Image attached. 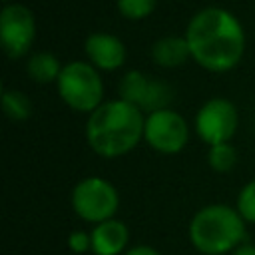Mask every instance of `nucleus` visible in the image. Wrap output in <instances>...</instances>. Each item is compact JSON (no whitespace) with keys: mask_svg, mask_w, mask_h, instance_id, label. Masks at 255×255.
I'll return each instance as SVG.
<instances>
[{"mask_svg":"<svg viewBox=\"0 0 255 255\" xmlns=\"http://www.w3.org/2000/svg\"><path fill=\"white\" fill-rule=\"evenodd\" d=\"M143 112L118 98L96 108L86 122V139L102 157H120L131 151L143 137Z\"/></svg>","mask_w":255,"mask_h":255,"instance_id":"2","label":"nucleus"},{"mask_svg":"<svg viewBox=\"0 0 255 255\" xmlns=\"http://www.w3.org/2000/svg\"><path fill=\"white\" fill-rule=\"evenodd\" d=\"M124 255H159V251L149 245H135V247L128 249Z\"/></svg>","mask_w":255,"mask_h":255,"instance_id":"19","label":"nucleus"},{"mask_svg":"<svg viewBox=\"0 0 255 255\" xmlns=\"http://www.w3.org/2000/svg\"><path fill=\"white\" fill-rule=\"evenodd\" d=\"M245 237V219L237 207L213 203L201 207L189 223V239L203 255H223L235 251Z\"/></svg>","mask_w":255,"mask_h":255,"instance_id":"3","label":"nucleus"},{"mask_svg":"<svg viewBox=\"0 0 255 255\" xmlns=\"http://www.w3.org/2000/svg\"><path fill=\"white\" fill-rule=\"evenodd\" d=\"M191 58L209 72L233 70L245 52L241 22L225 8L207 6L191 16L185 28Z\"/></svg>","mask_w":255,"mask_h":255,"instance_id":"1","label":"nucleus"},{"mask_svg":"<svg viewBox=\"0 0 255 255\" xmlns=\"http://www.w3.org/2000/svg\"><path fill=\"white\" fill-rule=\"evenodd\" d=\"M120 195L116 187L104 177H84L72 189V207L74 213L90 223H102L112 219L118 211Z\"/></svg>","mask_w":255,"mask_h":255,"instance_id":"5","label":"nucleus"},{"mask_svg":"<svg viewBox=\"0 0 255 255\" xmlns=\"http://www.w3.org/2000/svg\"><path fill=\"white\" fill-rule=\"evenodd\" d=\"M2 2H4V4H8V2H10V0H2Z\"/></svg>","mask_w":255,"mask_h":255,"instance_id":"21","label":"nucleus"},{"mask_svg":"<svg viewBox=\"0 0 255 255\" xmlns=\"http://www.w3.org/2000/svg\"><path fill=\"white\" fill-rule=\"evenodd\" d=\"M237 211L247 223H255V179L249 181L237 195Z\"/></svg>","mask_w":255,"mask_h":255,"instance_id":"17","label":"nucleus"},{"mask_svg":"<svg viewBox=\"0 0 255 255\" xmlns=\"http://www.w3.org/2000/svg\"><path fill=\"white\" fill-rule=\"evenodd\" d=\"M157 0H116L118 12L126 20H143L155 10Z\"/></svg>","mask_w":255,"mask_h":255,"instance_id":"16","label":"nucleus"},{"mask_svg":"<svg viewBox=\"0 0 255 255\" xmlns=\"http://www.w3.org/2000/svg\"><path fill=\"white\" fill-rule=\"evenodd\" d=\"M2 110L14 122H24L32 116V102L20 90H4L2 92Z\"/></svg>","mask_w":255,"mask_h":255,"instance_id":"14","label":"nucleus"},{"mask_svg":"<svg viewBox=\"0 0 255 255\" xmlns=\"http://www.w3.org/2000/svg\"><path fill=\"white\" fill-rule=\"evenodd\" d=\"M92 251L96 255H120L126 253L129 231L128 225L120 219H106L102 223H96L92 229Z\"/></svg>","mask_w":255,"mask_h":255,"instance_id":"10","label":"nucleus"},{"mask_svg":"<svg viewBox=\"0 0 255 255\" xmlns=\"http://www.w3.org/2000/svg\"><path fill=\"white\" fill-rule=\"evenodd\" d=\"M62 64L60 60L52 54V52H36L28 58L26 62V72L28 76L38 82V84H50V82H58L60 72H62Z\"/></svg>","mask_w":255,"mask_h":255,"instance_id":"13","label":"nucleus"},{"mask_svg":"<svg viewBox=\"0 0 255 255\" xmlns=\"http://www.w3.org/2000/svg\"><path fill=\"white\" fill-rule=\"evenodd\" d=\"M62 102L76 112H94L104 102V82L100 72L90 62L74 60L64 64L56 82Z\"/></svg>","mask_w":255,"mask_h":255,"instance_id":"4","label":"nucleus"},{"mask_svg":"<svg viewBox=\"0 0 255 255\" xmlns=\"http://www.w3.org/2000/svg\"><path fill=\"white\" fill-rule=\"evenodd\" d=\"M239 126L237 108L225 98L207 100L195 116V131L201 141L215 145L229 141Z\"/></svg>","mask_w":255,"mask_h":255,"instance_id":"8","label":"nucleus"},{"mask_svg":"<svg viewBox=\"0 0 255 255\" xmlns=\"http://www.w3.org/2000/svg\"><path fill=\"white\" fill-rule=\"evenodd\" d=\"M151 80H153V78L145 76V74L139 72V70H129V72H126V74L122 76L120 88H118L120 98L126 100V102H129V104H133V106H137V108L141 110V106H143L145 100H147V94H149V88H151Z\"/></svg>","mask_w":255,"mask_h":255,"instance_id":"12","label":"nucleus"},{"mask_svg":"<svg viewBox=\"0 0 255 255\" xmlns=\"http://www.w3.org/2000/svg\"><path fill=\"white\" fill-rule=\"evenodd\" d=\"M191 58L185 36H163L151 46V60L161 68H177Z\"/></svg>","mask_w":255,"mask_h":255,"instance_id":"11","label":"nucleus"},{"mask_svg":"<svg viewBox=\"0 0 255 255\" xmlns=\"http://www.w3.org/2000/svg\"><path fill=\"white\" fill-rule=\"evenodd\" d=\"M207 163L211 165V169L219 171V173H227L235 167L237 163V151L235 147L225 141V143H215V145H209V151H207Z\"/></svg>","mask_w":255,"mask_h":255,"instance_id":"15","label":"nucleus"},{"mask_svg":"<svg viewBox=\"0 0 255 255\" xmlns=\"http://www.w3.org/2000/svg\"><path fill=\"white\" fill-rule=\"evenodd\" d=\"M143 139L159 153H177L189 139V126L181 114L165 108L145 116Z\"/></svg>","mask_w":255,"mask_h":255,"instance_id":"7","label":"nucleus"},{"mask_svg":"<svg viewBox=\"0 0 255 255\" xmlns=\"http://www.w3.org/2000/svg\"><path fill=\"white\" fill-rule=\"evenodd\" d=\"M84 50H86L90 64L96 66L98 70H106V72L122 68L128 58L124 42L118 36L108 34V32L90 34L84 42Z\"/></svg>","mask_w":255,"mask_h":255,"instance_id":"9","label":"nucleus"},{"mask_svg":"<svg viewBox=\"0 0 255 255\" xmlns=\"http://www.w3.org/2000/svg\"><path fill=\"white\" fill-rule=\"evenodd\" d=\"M231 255H255V245H251V243H241L235 251H231Z\"/></svg>","mask_w":255,"mask_h":255,"instance_id":"20","label":"nucleus"},{"mask_svg":"<svg viewBox=\"0 0 255 255\" xmlns=\"http://www.w3.org/2000/svg\"><path fill=\"white\" fill-rule=\"evenodd\" d=\"M36 38V18L34 12L20 4L8 2L0 12V42L8 58L18 60L26 56Z\"/></svg>","mask_w":255,"mask_h":255,"instance_id":"6","label":"nucleus"},{"mask_svg":"<svg viewBox=\"0 0 255 255\" xmlns=\"http://www.w3.org/2000/svg\"><path fill=\"white\" fill-rule=\"evenodd\" d=\"M68 247L74 251V253H86V251H92V235L86 233V231H72L70 237H68Z\"/></svg>","mask_w":255,"mask_h":255,"instance_id":"18","label":"nucleus"}]
</instances>
